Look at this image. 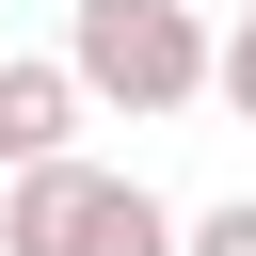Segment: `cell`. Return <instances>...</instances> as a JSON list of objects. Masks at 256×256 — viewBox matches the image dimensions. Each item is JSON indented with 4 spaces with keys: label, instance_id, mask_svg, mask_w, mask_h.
<instances>
[{
    "label": "cell",
    "instance_id": "1",
    "mask_svg": "<svg viewBox=\"0 0 256 256\" xmlns=\"http://www.w3.org/2000/svg\"><path fill=\"white\" fill-rule=\"evenodd\" d=\"M208 64H224V32H208L192 0H64V80H80L96 112H128V128L192 112Z\"/></svg>",
    "mask_w": 256,
    "mask_h": 256
},
{
    "label": "cell",
    "instance_id": "2",
    "mask_svg": "<svg viewBox=\"0 0 256 256\" xmlns=\"http://www.w3.org/2000/svg\"><path fill=\"white\" fill-rule=\"evenodd\" d=\"M192 208H160L128 160H48L0 192V256H176Z\"/></svg>",
    "mask_w": 256,
    "mask_h": 256
},
{
    "label": "cell",
    "instance_id": "3",
    "mask_svg": "<svg viewBox=\"0 0 256 256\" xmlns=\"http://www.w3.org/2000/svg\"><path fill=\"white\" fill-rule=\"evenodd\" d=\"M80 80H64V48H16L0 64V176H48V160H80Z\"/></svg>",
    "mask_w": 256,
    "mask_h": 256
},
{
    "label": "cell",
    "instance_id": "4",
    "mask_svg": "<svg viewBox=\"0 0 256 256\" xmlns=\"http://www.w3.org/2000/svg\"><path fill=\"white\" fill-rule=\"evenodd\" d=\"M176 256H256V192H224V208H192V224H176Z\"/></svg>",
    "mask_w": 256,
    "mask_h": 256
},
{
    "label": "cell",
    "instance_id": "5",
    "mask_svg": "<svg viewBox=\"0 0 256 256\" xmlns=\"http://www.w3.org/2000/svg\"><path fill=\"white\" fill-rule=\"evenodd\" d=\"M208 96H224V112H240V128H256V0H240V16H224V64H208Z\"/></svg>",
    "mask_w": 256,
    "mask_h": 256
},
{
    "label": "cell",
    "instance_id": "6",
    "mask_svg": "<svg viewBox=\"0 0 256 256\" xmlns=\"http://www.w3.org/2000/svg\"><path fill=\"white\" fill-rule=\"evenodd\" d=\"M0 192H16V176H0Z\"/></svg>",
    "mask_w": 256,
    "mask_h": 256
}]
</instances>
